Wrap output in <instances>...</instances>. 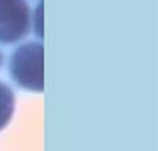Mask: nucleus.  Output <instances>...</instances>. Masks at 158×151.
I'll list each match as a JSON object with an SVG mask.
<instances>
[{
    "mask_svg": "<svg viewBox=\"0 0 158 151\" xmlns=\"http://www.w3.org/2000/svg\"><path fill=\"white\" fill-rule=\"evenodd\" d=\"M13 81L30 92L44 90V45L41 41H27L13 51L9 62Z\"/></svg>",
    "mask_w": 158,
    "mask_h": 151,
    "instance_id": "nucleus-1",
    "label": "nucleus"
},
{
    "mask_svg": "<svg viewBox=\"0 0 158 151\" xmlns=\"http://www.w3.org/2000/svg\"><path fill=\"white\" fill-rule=\"evenodd\" d=\"M31 30V11L26 0H0V44L19 43Z\"/></svg>",
    "mask_w": 158,
    "mask_h": 151,
    "instance_id": "nucleus-2",
    "label": "nucleus"
},
{
    "mask_svg": "<svg viewBox=\"0 0 158 151\" xmlns=\"http://www.w3.org/2000/svg\"><path fill=\"white\" fill-rule=\"evenodd\" d=\"M16 98L9 85L0 82V130H3L13 117Z\"/></svg>",
    "mask_w": 158,
    "mask_h": 151,
    "instance_id": "nucleus-3",
    "label": "nucleus"
},
{
    "mask_svg": "<svg viewBox=\"0 0 158 151\" xmlns=\"http://www.w3.org/2000/svg\"><path fill=\"white\" fill-rule=\"evenodd\" d=\"M31 26H33L34 34L40 40L44 37V13H43V2L40 0V3L34 9V13L31 16Z\"/></svg>",
    "mask_w": 158,
    "mask_h": 151,
    "instance_id": "nucleus-4",
    "label": "nucleus"
},
{
    "mask_svg": "<svg viewBox=\"0 0 158 151\" xmlns=\"http://www.w3.org/2000/svg\"><path fill=\"white\" fill-rule=\"evenodd\" d=\"M3 52H2V51H0V66H2V64H3Z\"/></svg>",
    "mask_w": 158,
    "mask_h": 151,
    "instance_id": "nucleus-5",
    "label": "nucleus"
}]
</instances>
